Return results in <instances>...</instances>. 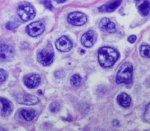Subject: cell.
Instances as JSON below:
<instances>
[{
  "label": "cell",
  "instance_id": "1",
  "mask_svg": "<svg viewBox=\"0 0 150 131\" xmlns=\"http://www.w3.org/2000/svg\"><path fill=\"white\" fill-rule=\"evenodd\" d=\"M118 57V52L111 47H102L98 52V62L104 68H108L112 66Z\"/></svg>",
  "mask_w": 150,
  "mask_h": 131
},
{
  "label": "cell",
  "instance_id": "2",
  "mask_svg": "<svg viewBox=\"0 0 150 131\" xmlns=\"http://www.w3.org/2000/svg\"><path fill=\"white\" fill-rule=\"evenodd\" d=\"M133 67L131 63L125 62L120 68L116 76L117 83L128 84L131 82Z\"/></svg>",
  "mask_w": 150,
  "mask_h": 131
},
{
  "label": "cell",
  "instance_id": "3",
  "mask_svg": "<svg viewBox=\"0 0 150 131\" xmlns=\"http://www.w3.org/2000/svg\"><path fill=\"white\" fill-rule=\"evenodd\" d=\"M54 57V51L52 46L49 43L46 46L38 52L37 59L43 66H47L52 63Z\"/></svg>",
  "mask_w": 150,
  "mask_h": 131
},
{
  "label": "cell",
  "instance_id": "4",
  "mask_svg": "<svg viewBox=\"0 0 150 131\" xmlns=\"http://www.w3.org/2000/svg\"><path fill=\"white\" fill-rule=\"evenodd\" d=\"M17 14L23 21L32 19L35 16V12L33 6L29 4H25L20 5L17 9Z\"/></svg>",
  "mask_w": 150,
  "mask_h": 131
},
{
  "label": "cell",
  "instance_id": "5",
  "mask_svg": "<svg viewBox=\"0 0 150 131\" xmlns=\"http://www.w3.org/2000/svg\"><path fill=\"white\" fill-rule=\"evenodd\" d=\"M87 16L80 12H73L69 14L67 16L68 22L76 26H81L87 22Z\"/></svg>",
  "mask_w": 150,
  "mask_h": 131
},
{
  "label": "cell",
  "instance_id": "6",
  "mask_svg": "<svg viewBox=\"0 0 150 131\" xmlns=\"http://www.w3.org/2000/svg\"><path fill=\"white\" fill-rule=\"evenodd\" d=\"M45 30L43 24L40 21H35L29 24L26 28V31L29 35L35 37L40 35Z\"/></svg>",
  "mask_w": 150,
  "mask_h": 131
},
{
  "label": "cell",
  "instance_id": "7",
  "mask_svg": "<svg viewBox=\"0 0 150 131\" xmlns=\"http://www.w3.org/2000/svg\"><path fill=\"white\" fill-rule=\"evenodd\" d=\"M16 100L19 103L25 105H36L39 102V100L36 96L26 93H20L17 95Z\"/></svg>",
  "mask_w": 150,
  "mask_h": 131
},
{
  "label": "cell",
  "instance_id": "8",
  "mask_svg": "<svg viewBox=\"0 0 150 131\" xmlns=\"http://www.w3.org/2000/svg\"><path fill=\"white\" fill-rule=\"evenodd\" d=\"M55 45L59 51L66 52L71 49L73 44L71 41L67 36H62L56 40Z\"/></svg>",
  "mask_w": 150,
  "mask_h": 131
},
{
  "label": "cell",
  "instance_id": "9",
  "mask_svg": "<svg viewBox=\"0 0 150 131\" xmlns=\"http://www.w3.org/2000/svg\"><path fill=\"white\" fill-rule=\"evenodd\" d=\"M14 55V51L13 48L6 45H0V60L2 61H11Z\"/></svg>",
  "mask_w": 150,
  "mask_h": 131
},
{
  "label": "cell",
  "instance_id": "10",
  "mask_svg": "<svg viewBox=\"0 0 150 131\" xmlns=\"http://www.w3.org/2000/svg\"><path fill=\"white\" fill-rule=\"evenodd\" d=\"M40 83V77L38 74H33L26 77L24 83L28 88L33 89L36 88Z\"/></svg>",
  "mask_w": 150,
  "mask_h": 131
},
{
  "label": "cell",
  "instance_id": "11",
  "mask_svg": "<svg viewBox=\"0 0 150 131\" xmlns=\"http://www.w3.org/2000/svg\"><path fill=\"white\" fill-rule=\"evenodd\" d=\"M98 26L101 29L109 33L115 32V25L108 18H104L100 21Z\"/></svg>",
  "mask_w": 150,
  "mask_h": 131
},
{
  "label": "cell",
  "instance_id": "12",
  "mask_svg": "<svg viewBox=\"0 0 150 131\" xmlns=\"http://www.w3.org/2000/svg\"><path fill=\"white\" fill-rule=\"evenodd\" d=\"M122 0H115L111 1L107 3L106 4L100 6L98 9L100 12H111L116 9L121 4Z\"/></svg>",
  "mask_w": 150,
  "mask_h": 131
},
{
  "label": "cell",
  "instance_id": "13",
  "mask_svg": "<svg viewBox=\"0 0 150 131\" xmlns=\"http://www.w3.org/2000/svg\"><path fill=\"white\" fill-rule=\"evenodd\" d=\"M94 31L92 30H89L82 35L81 38V43L84 46L90 48L92 46L94 43Z\"/></svg>",
  "mask_w": 150,
  "mask_h": 131
},
{
  "label": "cell",
  "instance_id": "14",
  "mask_svg": "<svg viewBox=\"0 0 150 131\" xmlns=\"http://www.w3.org/2000/svg\"><path fill=\"white\" fill-rule=\"evenodd\" d=\"M0 102L2 104L1 115L3 116L9 115L13 110L12 103L9 100L2 97H0Z\"/></svg>",
  "mask_w": 150,
  "mask_h": 131
},
{
  "label": "cell",
  "instance_id": "15",
  "mask_svg": "<svg viewBox=\"0 0 150 131\" xmlns=\"http://www.w3.org/2000/svg\"><path fill=\"white\" fill-rule=\"evenodd\" d=\"M117 101L118 103L122 107H128L131 102L130 96L125 93H122L117 97Z\"/></svg>",
  "mask_w": 150,
  "mask_h": 131
},
{
  "label": "cell",
  "instance_id": "16",
  "mask_svg": "<svg viewBox=\"0 0 150 131\" xmlns=\"http://www.w3.org/2000/svg\"><path fill=\"white\" fill-rule=\"evenodd\" d=\"M37 112L34 109H22L21 111V115L26 121L32 120L36 115Z\"/></svg>",
  "mask_w": 150,
  "mask_h": 131
},
{
  "label": "cell",
  "instance_id": "17",
  "mask_svg": "<svg viewBox=\"0 0 150 131\" xmlns=\"http://www.w3.org/2000/svg\"><path fill=\"white\" fill-rule=\"evenodd\" d=\"M149 2L148 1H144L138 8L139 13L143 16H145L149 14Z\"/></svg>",
  "mask_w": 150,
  "mask_h": 131
},
{
  "label": "cell",
  "instance_id": "18",
  "mask_svg": "<svg viewBox=\"0 0 150 131\" xmlns=\"http://www.w3.org/2000/svg\"><path fill=\"white\" fill-rule=\"evenodd\" d=\"M140 55L144 58H149V45H143L140 47Z\"/></svg>",
  "mask_w": 150,
  "mask_h": 131
},
{
  "label": "cell",
  "instance_id": "19",
  "mask_svg": "<svg viewBox=\"0 0 150 131\" xmlns=\"http://www.w3.org/2000/svg\"><path fill=\"white\" fill-rule=\"evenodd\" d=\"M81 78L77 74L73 75L70 78V83L71 85L74 86H78L81 82Z\"/></svg>",
  "mask_w": 150,
  "mask_h": 131
},
{
  "label": "cell",
  "instance_id": "20",
  "mask_svg": "<svg viewBox=\"0 0 150 131\" xmlns=\"http://www.w3.org/2000/svg\"><path fill=\"white\" fill-rule=\"evenodd\" d=\"M60 104L57 102H53L49 105V109L52 112L55 113L60 110Z\"/></svg>",
  "mask_w": 150,
  "mask_h": 131
},
{
  "label": "cell",
  "instance_id": "21",
  "mask_svg": "<svg viewBox=\"0 0 150 131\" xmlns=\"http://www.w3.org/2000/svg\"><path fill=\"white\" fill-rule=\"evenodd\" d=\"M7 78L6 72L2 69H0V85L5 81Z\"/></svg>",
  "mask_w": 150,
  "mask_h": 131
},
{
  "label": "cell",
  "instance_id": "22",
  "mask_svg": "<svg viewBox=\"0 0 150 131\" xmlns=\"http://www.w3.org/2000/svg\"><path fill=\"white\" fill-rule=\"evenodd\" d=\"M149 113H150L149 112V103H148L146 108L145 114H144V118L148 123L149 122V120H150V114H149Z\"/></svg>",
  "mask_w": 150,
  "mask_h": 131
},
{
  "label": "cell",
  "instance_id": "23",
  "mask_svg": "<svg viewBox=\"0 0 150 131\" xmlns=\"http://www.w3.org/2000/svg\"><path fill=\"white\" fill-rule=\"evenodd\" d=\"M41 2L42 4L45 6V7L47 9L49 10H51L52 9V5L50 0H41Z\"/></svg>",
  "mask_w": 150,
  "mask_h": 131
},
{
  "label": "cell",
  "instance_id": "24",
  "mask_svg": "<svg viewBox=\"0 0 150 131\" xmlns=\"http://www.w3.org/2000/svg\"><path fill=\"white\" fill-rule=\"evenodd\" d=\"M5 27L8 30H12V29H15L16 27H17V25H16V23H15L13 22H8L6 23V24L5 25Z\"/></svg>",
  "mask_w": 150,
  "mask_h": 131
},
{
  "label": "cell",
  "instance_id": "25",
  "mask_svg": "<svg viewBox=\"0 0 150 131\" xmlns=\"http://www.w3.org/2000/svg\"><path fill=\"white\" fill-rule=\"evenodd\" d=\"M137 39V36L135 35H132L131 36H129L128 38V42H129L130 43H134L135 42V41Z\"/></svg>",
  "mask_w": 150,
  "mask_h": 131
},
{
  "label": "cell",
  "instance_id": "26",
  "mask_svg": "<svg viewBox=\"0 0 150 131\" xmlns=\"http://www.w3.org/2000/svg\"><path fill=\"white\" fill-rule=\"evenodd\" d=\"M54 1H55L56 2L60 4V3H63V2H64L66 0H54Z\"/></svg>",
  "mask_w": 150,
  "mask_h": 131
},
{
  "label": "cell",
  "instance_id": "27",
  "mask_svg": "<svg viewBox=\"0 0 150 131\" xmlns=\"http://www.w3.org/2000/svg\"><path fill=\"white\" fill-rule=\"evenodd\" d=\"M135 2H140L141 1H142V0H134Z\"/></svg>",
  "mask_w": 150,
  "mask_h": 131
}]
</instances>
